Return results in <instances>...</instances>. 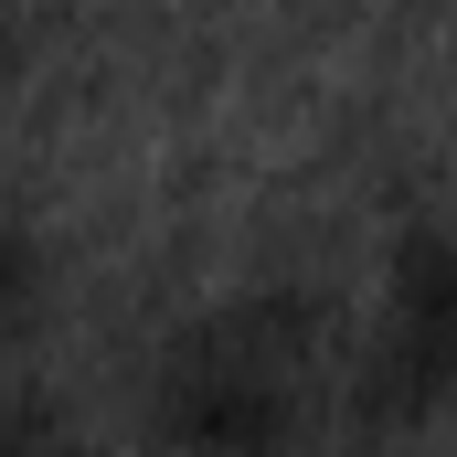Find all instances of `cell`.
<instances>
[{"mask_svg": "<svg viewBox=\"0 0 457 457\" xmlns=\"http://www.w3.org/2000/svg\"><path fill=\"white\" fill-rule=\"evenodd\" d=\"M330 404H341V351L320 341V309L287 287H234L170 320L138 394L160 457H309Z\"/></svg>", "mask_w": 457, "mask_h": 457, "instance_id": "6da1fadb", "label": "cell"}, {"mask_svg": "<svg viewBox=\"0 0 457 457\" xmlns=\"http://www.w3.org/2000/svg\"><path fill=\"white\" fill-rule=\"evenodd\" d=\"M447 404H457V234L436 213H404L372 266V309H361L330 415H351L383 447H415L447 426Z\"/></svg>", "mask_w": 457, "mask_h": 457, "instance_id": "7a4b0ae2", "label": "cell"}, {"mask_svg": "<svg viewBox=\"0 0 457 457\" xmlns=\"http://www.w3.org/2000/svg\"><path fill=\"white\" fill-rule=\"evenodd\" d=\"M43 287H54V255H43V234L0 213V361L21 351V330H32V320H43Z\"/></svg>", "mask_w": 457, "mask_h": 457, "instance_id": "3957f363", "label": "cell"}, {"mask_svg": "<svg viewBox=\"0 0 457 457\" xmlns=\"http://www.w3.org/2000/svg\"><path fill=\"white\" fill-rule=\"evenodd\" d=\"M0 457H86L64 415H0Z\"/></svg>", "mask_w": 457, "mask_h": 457, "instance_id": "277c9868", "label": "cell"}]
</instances>
